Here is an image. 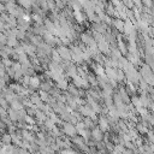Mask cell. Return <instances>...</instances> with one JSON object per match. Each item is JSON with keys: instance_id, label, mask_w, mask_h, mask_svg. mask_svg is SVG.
Listing matches in <instances>:
<instances>
[{"instance_id": "1", "label": "cell", "mask_w": 154, "mask_h": 154, "mask_svg": "<svg viewBox=\"0 0 154 154\" xmlns=\"http://www.w3.org/2000/svg\"><path fill=\"white\" fill-rule=\"evenodd\" d=\"M57 51L60 54L63 60H71V51H70V48H67L66 46H59L57 48Z\"/></svg>"}, {"instance_id": "2", "label": "cell", "mask_w": 154, "mask_h": 154, "mask_svg": "<svg viewBox=\"0 0 154 154\" xmlns=\"http://www.w3.org/2000/svg\"><path fill=\"white\" fill-rule=\"evenodd\" d=\"M97 49L102 53V54H106V55H108L109 53H111V47H109V43L103 38V40H101V41H99L97 42Z\"/></svg>"}, {"instance_id": "3", "label": "cell", "mask_w": 154, "mask_h": 154, "mask_svg": "<svg viewBox=\"0 0 154 154\" xmlns=\"http://www.w3.org/2000/svg\"><path fill=\"white\" fill-rule=\"evenodd\" d=\"M63 130H64V132H65L66 135H69V136H71V137L77 134V129H76V126H75L72 123H64Z\"/></svg>"}, {"instance_id": "4", "label": "cell", "mask_w": 154, "mask_h": 154, "mask_svg": "<svg viewBox=\"0 0 154 154\" xmlns=\"http://www.w3.org/2000/svg\"><path fill=\"white\" fill-rule=\"evenodd\" d=\"M90 136L93 137V140L95 142H100L101 140H103V135H102V130L100 128H93V130L90 131Z\"/></svg>"}, {"instance_id": "5", "label": "cell", "mask_w": 154, "mask_h": 154, "mask_svg": "<svg viewBox=\"0 0 154 154\" xmlns=\"http://www.w3.org/2000/svg\"><path fill=\"white\" fill-rule=\"evenodd\" d=\"M20 135H22L23 140H26V141H29L30 143L35 141L34 134H32V132H30V131H29V130H26V129H23V130L20 131Z\"/></svg>"}, {"instance_id": "6", "label": "cell", "mask_w": 154, "mask_h": 154, "mask_svg": "<svg viewBox=\"0 0 154 154\" xmlns=\"http://www.w3.org/2000/svg\"><path fill=\"white\" fill-rule=\"evenodd\" d=\"M99 128L102 130V131H107L109 129V122L105 118V117H100L99 118Z\"/></svg>"}, {"instance_id": "7", "label": "cell", "mask_w": 154, "mask_h": 154, "mask_svg": "<svg viewBox=\"0 0 154 154\" xmlns=\"http://www.w3.org/2000/svg\"><path fill=\"white\" fill-rule=\"evenodd\" d=\"M112 24L114 25V28H116L118 31H120V32L124 31V22L122 20V18H117V19L112 20Z\"/></svg>"}, {"instance_id": "8", "label": "cell", "mask_w": 154, "mask_h": 154, "mask_svg": "<svg viewBox=\"0 0 154 154\" xmlns=\"http://www.w3.org/2000/svg\"><path fill=\"white\" fill-rule=\"evenodd\" d=\"M93 40H94V38H93V35H90L89 32H83V34H81V41H82L85 46H88Z\"/></svg>"}, {"instance_id": "9", "label": "cell", "mask_w": 154, "mask_h": 154, "mask_svg": "<svg viewBox=\"0 0 154 154\" xmlns=\"http://www.w3.org/2000/svg\"><path fill=\"white\" fill-rule=\"evenodd\" d=\"M67 87H69V83H67V79L65 77H61L60 79L57 81V88L58 89L65 90V89H67Z\"/></svg>"}, {"instance_id": "10", "label": "cell", "mask_w": 154, "mask_h": 154, "mask_svg": "<svg viewBox=\"0 0 154 154\" xmlns=\"http://www.w3.org/2000/svg\"><path fill=\"white\" fill-rule=\"evenodd\" d=\"M73 18L76 19V22L78 24H82L84 22V19H85V17L82 14V12L81 11H77V10H73Z\"/></svg>"}, {"instance_id": "11", "label": "cell", "mask_w": 154, "mask_h": 154, "mask_svg": "<svg viewBox=\"0 0 154 154\" xmlns=\"http://www.w3.org/2000/svg\"><path fill=\"white\" fill-rule=\"evenodd\" d=\"M40 78L37 77V76H34V77H30V83H29V85L32 88V89H37L38 87H40Z\"/></svg>"}, {"instance_id": "12", "label": "cell", "mask_w": 154, "mask_h": 154, "mask_svg": "<svg viewBox=\"0 0 154 154\" xmlns=\"http://www.w3.org/2000/svg\"><path fill=\"white\" fill-rule=\"evenodd\" d=\"M7 114H8V118L11 122H18V114H17V111L13 109V108H8L7 109Z\"/></svg>"}, {"instance_id": "13", "label": "cell", "mask_w": 154, "mask_h": 154, "mask_svg": "<svg viewBox=\"0 0 154 154\" xmlns=\"http://www.w3.org/2000/svg\"><path fill=\"white\" fill-rule=\"evenodd\" d=\"M116 72H117V76H116V81H117V82H123V81H125V72H124V70H122V69H116Z\"/></svg>"}, {"instance_id": "14", "label": "cell", "mask_w": 154, "mask_h": 154, "mask_svg": "<svg viewBox=\"0 0 154 154\" xmlns=\"http://www.w3.org/2000/svg\"><path fill=\"white\" fill-rule=\"evenodd\" d=\"M0 142L2 144H10L12 142V138H11V134H2L0 136Z\"/></svg>"}, {"instance_id": "15", "label": "cell", "mask_w": 154, "mask_h": 154, "mask_svg": "<svg viewBox=\"0 0 154 154\" xmlns=\"http://www.w3.org/2000/svg\"><path fill=\"white\" fill-rule=\"evenodd\" d=\"M118 49L120 51V53H122V54H126V52H128V48H126L125 43L122 41V38H120V35L118 36Z\"/></svg>"}, {"instance_id": "16", "label": "cell", "mask_w": 154, "mask_h": 154, "mask_svg": "<svg viewBox=\"0 0 154 154\" xmlns=\"http://www.w3.org/2000/svg\"><path fill=\"white\" fill-rule=\"evenodd\" d=\"M10 105H11V108H13V109H16V111H18V109L23 108V103H22V102H20L18 99L12 100V101L10 102Z\"/></svg>"}, {"instance_id": "17", "label": "cell", "mask_w": 154, "mask_h": 154, "mask_svg": "<svg viewBox=\"0 0 154 154\" xmlns=\"http://www.w3.org/2000/svg\"><path fill=\"white\" fill-rule=\"evenodd\" d=\"M40 99L43 101V102H49V99H51V95L48 91H45V90H40Z\"/></svg>"}, {"instance_id": "18", "label": "cell", "mask_w": 154, "mask_h": 154, "mask_svg": "<svg viewBox=\"0 0 154 154\" xmlns=\"http://www.w3.org/2000/svg\"><path fill=\"white\" fill-rule=\"evenodd\" d=\"M6 45L10 46V47H16L18 45V38L16 36H10V37H7V43Z\"/></svg>"}, {"instance_id": "19", "label": "cell", "mask_w": 154, "mask_h": 154, "mask_svg": "<svg viewBox=\"0 0 154 154\" xmlns=\"http://www.w3.org/2000/svg\"><path fill=\"white\" fill-rule=\"evenodd\" d=\"M41 90H45V91H51V89H52V83L51 82H42V83H40V87H38Z\"/></svg>"}, {"instance_id": "20", "label": "cell", "mask_w": 154, "mask_h": 154, "mask_svg": "<svg viewBox=\"0 0 154 154\" xmlns=\"http://www.w3.org/2000/svg\"><path fill=\"white\" fill-rule=\"evenodd\" d=\"M52 59H53V61H57V63H61V57H60V54L58 53V51L57 49H52Z\"/></svg>"}, {"instance_id": "21", "label": "cell", "mask_w": 154, "mask_h": 154, "mask_svg": "<svg viewBox=\"0 0 154 154\" xmlns=\"http://www.w3.org/2000/svg\"><path fill=\"white\" fill-rule=\"evenodd\" d=\"M13 150H14V148L10 143V144H4V147L0 150V153H13Z\"/></svg>"}, {"instance_id": "22", "label": "cell", "mask_w": 154, "mask_h": 154, "mask_svg": "<svg viewBox=\"0 0 154 154\" xmlns=\"http://www.w3.org/2000/svg\"><path fill=\"white\" fill-rule=\"evenodd\" d=\"M18 4H19L22 7H24V8H29V7H31V5H32L31 0H18Z\"/></svg>"}, {"instance_id": "23", "label": "cell", "mask_w": 154, "mask_h": 154, "mask_svg": "<svg viewBox=\"0 0 154 154\" xmlns=\"http://www.w3.org/2000/svg\"><path fill=\"white\" fill-rule=\"evenodd\" d=\"M20 82H22V85H23V87H29V83H30V76H29V75H24V76L22 77Z\"/></svg>"}, {"instance_id": "24", "label": "cell", "mask_w": 154, "mask_h": 154, "mask_svg": "<svg viewBox=\"0 0 154 154\" xmlns=\"http://www.w3.org/2000/svg\"><path fill=\"white\" fill-rule=\"evenodd\" d=\"M83 123H84L85 128H88V129L94 126V120H93V119H90L89 117H85V118L83 119Z\"/></svg>"}, {"instance_id": "25", "label": "cell", "mask_w": 154, "mask_h": 154, "mask_svg": "<svg viewBox=\"0 0 154 154\" xmlns=\"http://www.w3.org/2000/svg\"><path fill=\"white\" fill-rule=\"evenodd\" d=\"M136 128H137V130H138L141 134H147V132H148V129H147L146 123H144V125L138 123V124H136Z\"/></svg>"}, {"instance_id": "26", "label": "cell", "mask_w": 154, "mask_h": 154, "mask_svg": "<svg viewBox=\"0 0 154 154\" xmlns=\"http://www.w3.org/2000/svg\"><path fill=\"white\" fill-rule=\"evenodd\" d=\"M18 29V28H17ZM25 36H26V32L25 31H23V30H17V34H16V37L18 38V40H24L25 38Z\"/></svg>"}, {"instance_id": "27", "label": "cell", "mask_w": 154, "mask_h": 154, "mask_svg": "<svg viewBox=\"0 0 154 154\" xmlns=\"http://www.w3.org/2000/svg\"><path fill=\"white\" fill-rule=\"evenodd\" d=\"M8 103H10V102H8L4 96H0V107L7 109V108H8Z\"/></svg>"}, {"instance_id": "28", "label": "cell", "mask_w": 154, "mask_h": 154, "mask_svg": "<svg viewBox=\"0 0 154 154\" xmlns=\"http://www.w3.org/2000/svg\"><path fill=\"white\" fill-rule=\"evenodd\" d=\"M131 101H132V103L135 105V107H136V108H137V107H141V106H142V102H141L140 97L132 96V97H131Z\"/></svg>"}, {"instance_id": "29", "label": "cell", "mask_w": 154, "mask_h": 154, "mask_svg": "<svg viewBox=\"0 0 154 154\" xmlns=\"http://www.w3.org/2000/svg\"><path fill=\"white\" fill-rule=\"evenodd\" d=\"M31 18H32L37 24H42V17H41V14H38V13H34V14L31 16Z\"/></svg>"}, {"instance_id": "30", "label": "cell", "mask_w": 154, "mask_h": 154, "mask_svg": "<svg viewBox=\"0 0 154 154\" xmlns=\"http://www.w3.org/2000/svg\"><path fill=\"white\" fill-rule=\"evenodd\" d=\"M24 122H25V123H28V124H31V125H32V124H35V120H34V119L31 118V116H30V114H28V113H26V116H25V118H24Z\"/></svg>"}, {"instance_id": "31", "label": "cell", "mask_w": 154, "mask_h": 154, "mask_svg": "<svg viewBox=\"0 0 154 154\" xmlns=\"http://www.w3.org/2000/svg\"><path fill=\"white\" fill-rule=\"evenodd\" d=\"M1 63L5 65V67H7V66H11V65H12V61L8 59V57H7V58H2V59H1Z\"/></svg>"}, {"instance_id": "32", "label": "cell", "mask_w": 154, "mask_h": 154, "mask_svg": "<svg viewBox=\"0 0 154 154\" xmlns=\"http://www.w3.org/2000/svg\"><path fill=\"white\" fill-rule=\"evenodd\" d=\"M111 4H112L114 7H116V6H119V5H122L123 2H120L119 0H111Z\"/></svg>"}, {"instance_id": "33", "label": "cell", "mask_w": 154, "mask_h": 154, "mask_svg": "<svg viewBox=\"0 0 154 154\" xmlns=\"http://www.w3.org/2000/svg\"><path fill=\"white\" fill-rule=\"evenodd\" d=\"M5 11H6L5 5H4V4H0V13H2V12H5Z\"/></svg>"}, {"instance_id": "34", "label": "cell", "mask_w": 154, "mask_h": 154, "mask_svg": "<svg viewBox=\"0 0 154 154\" xmlns=\"http://www.w3.org/2000/svg\"><path fill=\"white\" fill-rule=\"evenodd\" d=\"M1 90H2V88H1V87H0V93H1Z\"/></svg>"}]
</instances>
